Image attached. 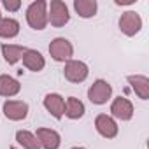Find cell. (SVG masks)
<instances>
[{"label": "cell", "instance_id": "obj_3", "mask_svg": "<svg viewBox=\"0 0 149 149\" xmlns=\"http://www.w3.org/2000/svg\"><path fill=\"white\" fill-rule=\"evenodd\" d=\"M49 54L54 61H60V63H67L68 60H72L74 56V46L68 39L65 37H56L51 40L49 44Z\"/></svg>", "mask_w": 149, "mask_h": 149}, {"label": "cell", "instance_id": "obj_14", "mask_svg": "<svg viewBox=\"0 0 149 149\" xmlns=\"http://www.w3.org/2000/svg\"><path fill=\"white\" fill-rule=\"evenodd\" d=\"M21 91V84L18 79H14L9 74H0V97H16Z\"/></svg>", "mask_w": 149, "mask_h": 149}, {"label": "cell", "instance_id": "obj_23", "mask_svg": "<svg viewBox=\"0 0 149 149\" xmlns=\"http://www.w3.org/2000/svg\"><path fill=\"white\" fill-rule=\"evenodd\" d=\"M9 149H18V147H16V146H11V147H9Z\"/></svg>", "mask_w": 149, "mask_h": 149}, {"label": "cell", "instance_id": "obj_18", "mask_svg": "<svg viewBox=\"0 0 149 149\" xmlns=\"http://www.w3.org/2000/svg\"><path fill=\"white\" fill-rule=\"evenodd\" d=\"M19 33V21L14 18H2L0 19V37L2 39H14Z\"/></svg>", "mask_w": 149, "mask_h": 149}, {"label": "cell", "instance_id": "obj_9", "mask_svg": "<svg viewBox=\"0 0 149 149\" xmlns=\"http://www.w3.org/2000/svg\"><path fill=\"white\" fill-rule=\"evenodd\" d=\"M95 130L104 137V139H114L119 133V126L114 118L109 114H98L95 118Z\"/></svg>", "mask_w": 149, "mask_h": 149}, {"label": "cell", "instance_id": "obj_7", "mask_svg": "<svg viewBox=\"0 0 149 149\" xmlns=\"http://www.w3.org/2000/svg\"><path fill=\"white\" fill-rule=\"evenodd\" d=\"M2 112L9 121H23L26 119L30 107L23 100H6L2 105Z\"/></svg>", "mask_w": 149, "mask_h": 149}, {"label": "cell", "instance_id": "obj_21", "mask_svg": "<svg viewBox=\"0 0 149 149\" xmlns=\"http://www.w3.org/2000/svg\"><path fill=\"white\" fill-rule=\"evenodd\" d=\"M137 0H114V4L116 6H132V4H135Z\"/></svg>", "mask_w": 149, "mask_h": 149}, {"label": "cell", "instance_id": "obj_24", "mask_svg": "<svg viewBox=\"0 0 149 149\" xmlns=\"http://www.w3.org/2000/svg\"><path fill=\"white\" fill-rule=\"evenodd\" d=\"M0 19H2V14H0Z\"/></svg>", "mask_w": 149, "mask_h": 149}, {"label": "cell", "instance_id": "obj_20", "mask_svg": "<svg viewBox=\"0 0 149 149\" xmlns=\"http://www.w3.org/2000/svg\"><path fill=\"white\" fill-rule=\"evenodd\" d=\"M2 6L9 13H16V11L21 9V2H19V0H2Z\"/></svg>", "mask_w": 149, "mask_h": 149}, {"label": "cell", "instance_id": "obj_16", "mask_svg": "<svg viewBox=\"0 0 149 149\" xmlns=\"http://www.w3.org/2000/svg\"><path fill=\"white\" fill-rule=\"evenodd\" d=\"M84 112H86V107L79 98L68 97L65 100V116L68 119H81L84 116Z\"/></svg>", "mask_w": 149, "mask_h": 149}, {"label": "cell", "instance_id": "obj_17", "mask_svg": "<svg viewBox=\"0 0 149 149\" xmlns=\"http://www.w3.org/2000/svg\"><path fill=\"white\" fill-rule=\"evenodd\" d=\"M74 9H76V13L81 18L90 19V18L97 16L98 4H97V0H74Z\"/></svg>", "mask_w": 149, "mask_h": 149}, {"label": "cell", "instance_id": "obj_8", "mask_svg": "<svg viewBox=\"0 0 149 149\" xmlns=\"http://www.w3.org/2000/svg\"><path fill=\"white\" fill-rule=\"evenodd\" d=\"M133 104L126 97H118L111 104V118L119 119V121H130L133 118Z\"/></svg>", "mask_w": 149, "mask_h": 149}, {"label": "cell", "instance_id": "obj_2", "mask_svg": "<svg viewBox=\"0 0 149 149\" xmlns=\"http://www.w3.org/2000/svg\"><path fill=\"white\" fill-rule=\"evenodd\" d=\"M68 21H70V13L67 4L61 0H51V4H47V23L60 28L65 26Z\"/></svg>", "mask_w": 149, "mask_h": 149}, {"label": "cell", "instance_id": "obj_22", "mask_svg": "<svg viewBox=\"0 0 149 149\" xmlns=\"http://www.w3.org/2000/svg\"><path fill=\"white\" fill-rule=\"evenodd\" d=\"M70 149H86V147H81V146H76V147H70Z\"/></svg>", "mask_w": 149, "mask_h": 149}, {"label": "cell", "instance_id": "obj_4", "mask_svg": "<svg viewBox=\"0 0 149 149\" xmlns=\"http://www.w3.org/2000/svg\"><path fill=\"white\" fill-rule=\"evenodd\" d=\"M88 98L95 105H104L112 98V86L105 79H97L88 88Z\"/></svg>", "mask_w": 149, "mask_h": 149}, {"label": "cell", "instance_id": "obj_1", "mask_svg": "<svg viewBox=\"0 0 149 149\" xmlns=\"http://www.w3.org/2000/svg\"><path fill=\"white\" fill-rule=\"evenodd\" d=\"M26 23L33 30H44L47 26V2L35 0L26 7Z\"/></svg>", "mask_w": 149, "mask_h": 149}, {"label": "cell", "instance_id": "obj_10", "mask_svg": "<svg viewBox=\"0 0 149 149\" xmlns=\"http://www.w3.org/2000/svg\"><path fill=\"white\" fill-rule=\"evenodd\" d=\"M40 149H58L61 146V137L53 128H37L35 133Z\"/></svg>", "mask_w": 149, "mask_h": 149}, {"label": "cell", "instance_id": "obj_15", "mask_svg": "<svg viewBox=\"0 0 149 149\" xmlns=\"http://www.w3.org/2000/svg\"><path fill=\"white\" fill-rule=\"evenodd\" d=\"M0 49H2V56H4L6 63H9V65L18 63V61L21 60L23 53L26 51L25 46H19V44H7V42L0 46Z\"/></svg>", "mask_w": 149, "mask_h": 149}, {"label": "cell", "instance_id": "obj_12", "mask_svg": "<svg viewBox=\"0 0 149 149\" xmlns=\"http://www.w3.org/2000/svg\"><path fill=\"white\" fill-rule=\"evenodd\" d=\"M21 60H23V65H25L28 70H32V72H40V70L46 67V58H44L37 49L26 47V51L23 53Z\"/></svg>", "mask_w": 149, "mask_h": 149}, {"label": "cell", "instance_id": "obj_11", "mask_svg": "<svg viewBox=\"0 0 149 149\" xmlns=\"http://www.w3.org/2000/svg\"><path fill=\"white\" fill-rule=\"evenodd\" d=\"M44 107L54 119H61L65 116V98L60 93H47L44 97Z\"/></svg>", "mask_w": 149, "mask_h": 149}, {"label": "cell", "instance_id": "obj_6", "mask_svg": "<svg viewBox=\"0 0 149 149\" xmlns=\"http://www.w3.org/2000/svg\"><path fill=\"white\" fill-rule=\"evenodd\" d=\"M118 25H119L121 33H125L126 37H133L142 30V18L135 11H126V13L121 14Z\"/></svg>", "mask_w": 149, "mask_h": 149}, {"label": "cell", "instance_id": "obj_19", "mask_svg": "<svg viewBox=\"0 0 149 149\" xmlns=\"http://www.w3.org/2000/svg\"><path fill=\"white\" fill-rule=\"evenodd\" d=\"M16 142H18L23 149H40L35 133H32V132H28V130H18V132H16Z\"/></svg>", "mask_w": 149, "mask_h": 149}, {"label": "cell", "instance_id": "obj_5", "mask_svg": "<svg viewBox=\"0 0 149 149\" xmlns=\"http://www.w3.org/2000/svg\"><path fill=\"white\" fill-rule=\"evenodd\" d=\"M63 76H65L67 81L79 84V83H83V81L88 79L90 67L84 61H81V60H68L65 63V68H63Z\"/></svg>", "mask_w": 149, "mask_h": 149}, {"label": "cell", "instance_id": "obj_13", "mask_svg": "<svg viewBox=\"0 0 149 149\" xmlns=\"http://www.w3.org/2000/svg\"><path fill=\"white\" fill-rule=\"evenodd\" d=\"M128 84L132 86V90L140 100H149V77L147 76H142V74L128 76Z\"/></svg>", "mask_w": 149, "mask_h": 149}]
</instances>
